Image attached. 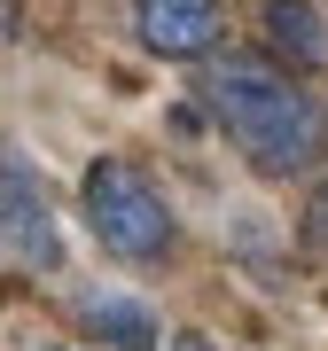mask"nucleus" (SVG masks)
Here are the masks:
<instances>
[{"label":"nucleus","instance_id":"1","mask_svg":"<svg viewBox=\"0 0 328 351\" xmlns=\"http://www.w3.org/2000/svg\"><path fill=\"white\" fill-rule=\"evenodd\" d=\"M196 101L266 180H305L328 156V110L266 55H211L196 71Z\"/></svg>","mask_w":328,"mask_h":351},{"label":"nucleus","instance_id":"2","mask_svg":"<svg viewBox=\"0 0 328 351\" xmlns=\"http://www.w3.org/2000/svg\"><path fill=\"white\" fill-rule=\"evenodd\" d=\"M78 203H86V226H94V242L110 258H126V265L172 258V242H180L172 203H164V188L133 156H94L86 180H78Z\"/></svg>","mask_w":328,"mask_h":351},{"label":"nucleus","instance_id":"3","mask_svg":"<svg viewBox=\"0 0 328 351\" xmlns=\"http://www.w3.org/2000/svg\"><path fill=\"white\" fill-rule=\"evenodd\" d=\"M0 258H16V274H55L63 265V226H55L47 188H39L24 149H8V164H0Z\"/></svg>","mask_w":328,"mask_h":351},{"label":"nucleus","instance_id":"4","mask_svg":"<svg viewBox=\"0 0 328 351\" xmlns=\"http://www.w3.org/2000/svg\"><path fill=\"white\" fill-rule=\"evenodd\" d=\"M133 32L164 63H211L219 32H227V8L219 0H133Z\"/></svg>","mask_w":328,"mask_h":351},{"label":"nucleus","instance_id":"5","mask_svg":"<svg viewBox=\"0 0 328 351\" xmlns=\"http://www.w3.org/2000/svg\"><path fill=\"white\" fill-rule=\"evenodd\" d=\"M86 328L110 336V343H126V351H141V343L156 336V313L133 304V297H86Z\"/></svg>","mask_w":328,"mask_h":351},{"label":"nucleus","instance_id":"6","mask_svg":"<svg viewBox=\"0 0 328 351\" xmlns=\"http://www.w3.org/2000/svg\"><path fill=\"white\" fill-rule=\"evenodd\" d=\"M266 24H274L281 39H297V47H320V16H305V0H274Z\"/></svg>","mask_w":328,"mask_h":351},{"label":"nucleus","instance_id":"7","mask_svg":"<svg viewBox=\"0 0 328 351\" xmlns=\"http://www.w3.org/2000/svg\"><path fill=\"white\" fill-rule=\"evenodd\" d=\"M305 242H313V250H328V180L313 188V211H305Z\"/></svg>","mask_w":328,"mask_h":351},{"label":"nucleus","instance_id":"8","mask_svg":"<svg viewBox=\"0 0 328 351\" xmlns=\"http://www.w3.org/2000/svg\"><path fill=\"white\" fill-rule=\"evenodd\" d=\"M172 351H211V343H203V336H180V343H172Z\"/></svg>","mask_w":328,"mask_h":351},{"label":"nucleus","instance_id":"9","mask_svg":"<svg viewBox=\"0 0 328 351\" xmlns=\"http://www.w3.org/2000/svg\"><path fill=\"white\" fill-rule=\"evenodd\" d=\"M47 351H71V343H47Z\"/></svg>","mask_w":328,"mask_h":351}]
</instances>
